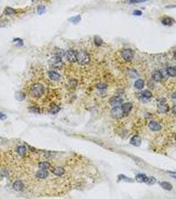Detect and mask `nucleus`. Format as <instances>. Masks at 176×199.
<instances>
[{
  "mask_svg": "<svg viewBox=\"0 0 176 199\" xmlns=\"http://www.w3.org/2000/svg\"><path fill=\"white\" fill-rule=\"evenodd\" d=\"M30 92L32 98H40L45 94V88L41 84H35L31 86Z\"/></svg>",
  "mask_w": 176,
  "mask_h": 199,
  "instance_id": "f257e3e1",
  "label": "nucleus"
},
{
  "mask_svg": "<svg viewBox=\"0 0 176 199\" xmlns=\"http://www.w3.org/2000/svg\"><path fill=\"white\" fill-rule=\"evenodd\" d=\"M90 61V57L87 53L85 51H80L77 53V62L81 65L88 64Z\"/></svg>",
  "mask_w": 176,
  "mask_h": 199,
  "instance_id": "f03ea898",
  "label": "nucleus"
},
{
  "mask_svg": "<svg viewBox=\"0 0 176 199\" xmlns=\"http://www.w3.org/2000/svg\"><path fill=\"white\" fill-rule=\"evenodd\" d=\"M136 180L138 182H140V183H147L148 185H153L156 183V179L152 177H148L146 175L144 174H138L136 176Z\"/></svg>",
  "mask_w": 176,
  "mask_h": 199,
  "instance_id": "7ed1b4c3",
  "label": "nucleus"
},
{
  "mask_svg": "<svg viewBox=\"0 0 176 199\" xmlns=\"http://www.w3.org/2000/svg\"><path fill=\"white\" fill-rule=\"evenodd\" d=\"M111 115L113 118L115 119H121L125 116V114L123 111L122 106H119L113 107V109L111 110Z\"/></svg>",
  "mask_w": 176,
  "mask_h": 199,
  "instance_id": "20e7f679",
  "label": "nucleus"
},
{
  "mask_svg": "<svg viewBox=\"0 0 176 199\" xmlns=\"http://www.w3.org/2000/svg\"><path fill=\"white\" fill-rule=\"evenodd\" d=\"M49 64L52 67L56 68H60L63 65L62 59L61 57L55 55L54 57H52L49 60Z\"/></svg>",
  "mask_w": 176,
  "mask_h": 199,
  "instance_id": "39448f33",
  "label": "nucleus"
},
{
  "mask_svg": "<svg viewBox=\"0 0 176 199\" xmlns=\"http://www.w3.org/2000/svg\"><path fill=\"white\" fill-rule=\"evenodd\" d=\"M121 55H122L123 59L126 61V62L131 61L134 57L133 52L130 48H125V49L123 50L121 52Z\"/></svg>",
  "mask_w": 176,
  "mask_h": 199,
  "instance_id": "423d86ee",
  "label": "nucleus"
},
{
  "mask_svg": "<svg viewBox=\"0 0 176 199\" xmlns=\"http://www.w3.org/2000/svg\"><path fill=\"white\" fill-rule=\"evenodd\" d=\"M66 59L70 62H75L77 61V53L73 50H69L65 53Z\"/></svg>",
  "mask_w": 176,
  "mask_h": 199,
  "instance_id": "0eeeda50",
  "label": "nucleus"
},
{
  "mask_svg": "<svg viewBox=\"0 0 176 199\" xmlns=\"http://www.w3.org/2000/svg\"><path fill=\"white\" fill-rule=\"evenodd\" d=\"M152 94L151 92L149 90H144L139 93L138 94V99L142 102H146L148 101L150 98H152Z\"/></svg>",
  "mask_w": 176,
  "mask_h": 199,
  "instance_id": "6e6552de",
  "label": "nucleus"
},
{
  "mask_svg": "<svg viewBox=\"0 0 176 199\" xmlns=\"http://www.w3.org/2000/svg\"><path fill=\"white\" fill-rule=\"evenodd\" d=\"M123 99L119 96H114V97L111 98V99L109 100V104L113 108L121 106L123 104Z\"/></svg>",
  "mask_w": 176,
  "mask_h": 199,
  "instance_id": "1a4fd4ad",
  "label": "nucleus"
},
{
  "mask_svg": "<svg viewBox=\"0 0 176 199\" xmlns=\"http://www.w3.org/2000/svg\"><path fill=\"white\" fill-rule=\"evenodd\" d=\"M165 101H166V100L165 98H161L158 101V107L160 108V112H167V111L169 110L168 106L165 104Z\"/></svg>",
  "mask_w": 176,
  "mask_h": 199,
  "instance_id": "9d476101",
  "label": "nucleus"
},
{
  "mask_svg": "<svg viewBox=\"0 0 176 199\" xmlns=\"http://www.w3.org/2000/svg\"><path fill=\"white\" fill-rule=\"evenodd\" d=\"M141 143L142 139L138 135H134L130 140V143L135 147H139L141 145Z\"/></svg>",
  "mask_w": 176,
  "mask_h": 199,
  "instance_id": "9b49d317",
  "label": "nucleus"
},
{
  "mask_svg": "<svg viewBox=\"0 0 176 199\" xmlns=\"http://www.w3.org/2000/svg\"><path fill=\"white\" fill-rule=\"evenodd\" d=\"M148 126H149L150 129L152 131H154V132H158V131H160L162 129V126L160 123L154 121H150L149 125H148Z\"/></svg>",
  "mask_w": 176,
  "mask_h": 199,
  "instance_id": "f8f14e48",
  "label": "nucleus"
},
{
  "mask_svg": "<svg viewBox=\"0 0 176 199\" xmlns=\"http://www.w3.org/2000/svg\"><path fill=\"white\" fill-rule=\"evenodd\" d=\"M152 78L156 82H161L164 78L162 77L161 72L159 71V70H156V71L154 72L152 74Z\"/></svg>",
  "mask_w": 176,
  "mask_h": 199,
  "instance_id": "ddd939ff",
  "label": "nucleus"
},
{
  "mask_svg": "<svg viewBox=\"0 0 176 199\" xmlns=\"http://www.w3.org/2000/svg\"><path fill=\"white\" fill-rule=\"evenodd\" d=\"M48 77L50 80H53V81H58L60 78V75L54 70H50L48 72Z\"/></svg>",
  "mask_w": 176,
  "mask_h": 199,
  "instance_id": "4468645a",
  "label": "nucleus"
},
{
  "mask_svg": "<svg viewBox=\"0 0 176 199\" xmlns=\"http://www.w3.org/2000/svg\"><path fill=\"white\" fill-rule=\"evenodd\" d=\"M121 106H122V108H123V111L125 112V116L128 115L130 113V111L132 110V104L130 103V102L123 104L121 105Z\"/></svg>",
  "mask_w": 176,
  "mask_h": 199,
  "instance_id": "2eb2a0df",
  "label": "nucleus"
},
{
  "mask_svg": "<svg viewBox=\"0 0 176 199\" xmlns=\"http://www.w3.org/2000/svg\"><path fill=\"white\" fill-rule=\"evenodd\" d=\"M13 188L16 191H21L24 188V184L21 181H17L13 184Z\"/></svg>",
  "mask_w": 176,
  "mask_h": 199,
  "instance_id": "dca6fc26",
  "label": "nucleus"
},
{
  "mask_svg": "<svg viewBox=\"0 0 176 199\" xmlns=\"http://www.w3.org/2000/svg\"><path fill=\"white\" fill-rule=\"evenodd\" d=\"M48 175V173L46 169H41V170H39V171H38L37 172L36 176H37V177L39 178V179H44L47 177Z\"/></svg>",
  "mask_w": 176,
  "mask_h": 199,
  "instance_id": "f3484780",
  "label": "nucleus"
},
{
  "mask_svg": "<svg viewBox=\"0 0 176 199\" xmlns=\"http://www.w3.org/2000/svg\"><path fill=\"white\" fill-rule=\"evenodd\" d=\"M52 172H53V174L54 175H56V176L60 177L64 175V173L65 172V170L63 169L62 167H58L55 168V169H54L53 171H52Z\"/></svg>",
  "mask_w": 176,
  "mask_h": 199,
  "instance_id": "a211bd4d",
  "label": "nucleus"
},
{
  "mask_svg": "<svg viewBox=\"0 0 176 199\" xmlns=\"http://www.w3.org/2000/svg\"><path fill=\"white\" fill-rule=\"evenodd\" d=\"M144 84H145L144 80H143L142 79H139V80H136L135 82H134V87L136 89L141 90L144 88Z\"/></svg>",
  "mask_w": 176,
  "mask_h": 199,
  "instance_id": "6ab92c4d",
  "label": "nucleus"
},
{
  "mask_svg": "<svg viewBox=\"0 0 176 199\" xmlns=\"http://www.w3.org/2000/svg\"><path fill=\"white\" fill-rule=\"evenodd\" d=\"M167 74L169 77H175L176 76V68L174 67L166 68Z\"/></svg>",
  "mask_w": 176,
  "mask_h": 199,
  "instance_id": "aec40b11",
  "label": "nucleus"
},
{
  "mask_svg": "<svg viewBox=\"0 0 176 199\" xmlns=\"http://www.w3.org/2000/svg\"><path fill=\"white\" fill-rule=\"evenodd\" d=\"M162 23L164 25H167V26H171L173 23V20L170 17H165L164 19L162 20Z\"/></svg>",
  "mask_w": 176,
  "mask_h": 199,
  "instance_id": "412c9836",
  "label": "nucleus"
},
{
  "mask_svg": "<svg viewBox=\"0 0 176 199\" xmlns=\"http://www.w3.org/2000/svg\"><path fill=\"white\" fill-rule=\"evenodd\" d=\"M160 185L162 188L166 190H171L172 189V186L170 183H167V182H162L160 183Z\"/></svg>",
  "mask_w": 176,
  "mask_h": 199,
  "instance_id": "4be33fe9",
  "label": "nucleus"
},
{
  "mask_svg": "<svg viewBox=\"0 0 176 199\" xmlns=\"http://www.w3.org/2000/svg\"><path fill=\"white\" fill-rule=\"evenodd\" d=\"M17 151L19 155H24L26 153V151H27V149H26V147L24 145H21L19 147H18L17 149Z\"/></svg>",
  "mask_w": 176,
  "mask_h": 199,
  "instance_id": "5701e85b",
  "label": "nucleus"
},
{
  "mask_svg": "<svg viewBox=\"0 0 176 199\" xmlns=\"http://www.w3.org/2000/svg\"><path fill=\"white\" fill-rule=\"evenodd\" d=\"M15 98L18 101H22L25 98V94L23 92H17L15 94Z\"/></svg>",
  "mask_w": 176,
  "mask_h": 199,
  "instance_id": "b1692460",
  "label": "nucleus"
},
{
  "mask_svg": "<svg viewBox=\"0 0 176 199\" xmlns=\"http://www.w3.org/2000/svg\"><path fill=\"white\" fill-rule=\"evenodd\" d=\"M15 10L13 9L11 7H6L5 10H4V13L6 15H14L15 13Z\"/></svg>",
  "mask_w": 176,
  "mask_h": 199,
  "instance_id": "393cba45",
  "label": "nucleus"
},
{
  "mask_svg": "<svg viewBox=\"0 0 176 199\" xmlns=\"http://www.w3.org/2000/svg\"><path fill=\"white\" fill-rule=\"evenodd\" d=\"M54 53H55V55L62 58V57H65L66 52H64V51H63L62 49H60V48H56V50L54 51Z\"/></svg>",
  "mask_w": 176,
  "mask_h": 199,
  "instance_id": "a878e982",
  "label": "nucleus"
},
{
  "mask_svg": "<svg viewBox=\"0 0 176 199\" xmlns=\"http://www.w3.org/2000/svg\"><path fill=\"white\" fill-rule=\"evenodd\" d=\"M39 167L41 169H48L50 168V165L47 162H42L41 163H39Z\"/></svg>",
  "mask_w": 176,
  "mask_h": 199,
  "instance_id": "bb28decb",
  "label": "nucleus"
},
{
  "mask_svg": "<svg viewBox=\"0 0 176 199\" xmlns=\"http://www.w3.org/2000/svg\"><path fill=\"white\" fill-rule=\"evenodd\" d=\"M69 20L70 22H72V23H74V24H76V23H78L80 21V20H81V17H80V15H77V16L72 17L70 18Z\"/></svg>",
  "mask_w": 176,
  "mask_h": 199,
  "instance_id": "cd10ccee",
  "label": "nucleus"
},
{
  "mask_svg": "<svg viewBox=\"0 0 176 199\" xmlns=\"http://www.w3.org/2000/svg\"><path fill=\"white\" fill-rule=\"evenodd\" d=\"M94 43L97 46H101L103 44V41H102V39L99 37L95 36L94 38Z\"/></svg>",
  "mask_w": 176,
  "mask_h": 199,
  "instance_id": "c85d7f7f",
  "label": "nucleus"
},
{
  "mask_svg": "<svg viewBox=\"0 0 176 199\" xmlns=\"http://www.w3.org/2000/svg\"><path fill=\"white\" fill-rule=\"evenodd\" d=\"M45 12V7L44 6H39L37 7V13L39 15H43Z\"/></svg>",
  "mask_w": 176,
  "mask_h": 199,
  "instance_id": "c756f323",
  "label": "nucleus"
},
{
  "mask_svg": "<svg viewBox=\"0 0 176 199\" xmlns=\"http://www.w3.org/2000/svg\"><path fill=\"white\" fill-rule=\"evenodd\" d=\"M149 0H129V4H138V3H144V2H148Z\"/></svg>",
  "mask_w": 176,
  "mask_h": 199,
  "instance_id": "7c9ffc66",
  "label": "nucleus"
},
{
  "mask_svg": "<svg viewBox=\"0 0 176 199\" xmlns=\"http://www.w3.org/2000/svg\"><path fill=\"white\" fill-rule=\"evenodd\" d=\"M160 72H161V73H162V77H163V78H167V77H169V76H168V74H167V70H166V68H163V69H162L161 70H160Z\"/></svg>",
  "mask_w": 176,
  "mask_h": 199,
  "instance_id": "2f4dec72",
  "label": "nucleus"
},
{
  "mask_svg": "<svg viewBox=\"0 0 176 199\" xmlns=\"http://www.w3.org/2000/svg\"><path fill=\"white\" fill-rule=\"evenodd\" d=\"M59 110H60V108L58 106H53L51 110H50V112L52 114H56L57 112H58Z\"/></svg>",
  "mask_w": 176,
  "mask_h": 199,
  "instance_id": "473e14b6",
  "label": "nucleus"
},
{
  "mask_svg": "<svg viewBox=\"0 0 176 199\" xmlns=\"http://www.w3.org/2000/svg\"><path fill=\"white\" fill-rule=\"evenodd\" d=\"M97 88L99 89H105L107 88V86L105 84L100 83V84H98L97 85Z\"/></svg>",
  "mask_w": 176,
  "mask_h": 199,
  "instance_id": "72a5a7b5",
  "label": "nucleus"
},
{
  "mask_svg": "<svg viewBox=\"0 0 176 199\" xmlns=\"http://www.w3.org/2000/svg\"><path fill=\"white\" fill-rule=\"evenodd\" d=\"M14 41L16 43V44H17V45H19V46H21V45H23V42L21 39H14Z\"/></svg>",
  "mask_w": 176,
  "mask_h": 199,
  "instance_id": "f704fd0d",
  "label": "nucleus"
},
{
  "mask_svg": "<svg viewBox=\"0 0 176 199\" xmlns=\"http://www.w3.org/2000/svg\"><path fill=\"white\" fill-rule=\"evenodd\" d=\"M132 14H133L134 15H136V16H140L142 14V13L140 10H135V11L132 13Z\"/></svg>",
  "mask_w": 176,
  "mask_h": 199,
  "instance_id": "c9c22d12",
  "label": "nucleus"
},
{
  "mask_svg": "<svg viewBox=\"0 0 176 199\" xmlns=\"http://www.w3.org/2000/svg\"><path fill=\"white\" fill-rule=\"evenodd\" d=\"M6 118H7L6 115H5V114H4V113H2V112H0V119H1V120H4V119H6Z\"/></svg>",
  "mask_w": 176,
  "mask_h": 199,
  "instance_id": "e433bc0d",
  "label": "nucleus"
},
{
  "mask_svg": "<svg viewBox=\"0 0 176 199\" xmlns=\"http://www.w3.org/2000/svg\"><path fill=\"white\" fill-rule=\"evenodd\" d=\"M30 110L32 111V112H34V113H39L40 112L39 109L37 108H35V107H33V108H31Z\"/></svg>",
  "mask_w": 176,
  "mask_h": 199,
  "instance_id": "4c0bfd02",
  "label": "nucleus"
},
{
  "mask_svg": "<svg viewBox=\"0 0 176 199\" xmlns=\"http://www.w3.org/2000/svg\"><path fill=\"white\" fill-rule=\"evenodd\" d=\"M173 113H174L175 114H176V104L174 105V106L173 108Z\"/></svg>",
  "mask_w": 176,
  "mask_h": 199,
  "instance_id": "58836bf2",
  "label": "nucleus"
},
{
  "mask_svg": "<svg viewBox=\"0 0 176 199\" xmlns=\"http://www.w3.org/2000/svg\"><path fill=\"white\" fill-rule=\"evenodd\" d=\"M173 56H174V59L176 60V51L174 52V55Z\"/></svg>",
  "mask_w": 176,
  "mask_h": 199,
  "instance_id": "ea45409f",
  "label": "nucleus"
},
{
  "mask_svg": "<svg viewBox=\"0 0 176 199\" xmlns=\"http://www.w3.org/2000/svg\"><path fill=\"white\" fill-rule=\"evenodd\" d=\"M175 141H176V135H175Z\"/></svg>",
  "mask_w": 176,
  "mask_h": 199,
  "instance_id": "a19ab883",
  "label": "nucleus"
}]
</instances>
